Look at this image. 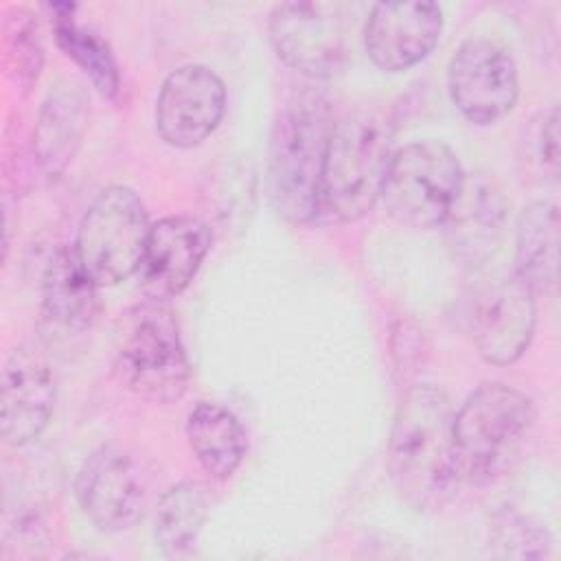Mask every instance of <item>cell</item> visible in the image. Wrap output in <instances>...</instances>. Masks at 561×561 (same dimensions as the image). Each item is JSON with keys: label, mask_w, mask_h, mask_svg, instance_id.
<instances>
[{"label": "cell", "mask_w": 561, "mask_h": 561, "mask_svg": "<svg viewBox=\"0 0 561 561\" xmlns=\"http://www.w3.org/2000/svg\"><path fill=\"white\" fill-rule=\"evenodd\" d=\"M388 471L401 500L416 511H438L460 484L454 449V410L430 383L412 386L394 414Z\"/></svg>", "instance_id": "cell-1"}, {"label": "cell", "mask_w": 561, "mask_h": 561, "mask_svg": "<svg viewBox=\"0 0 561 561\" xmlns=\"http://www.w3.org/2000/svg\"><path fill=\"white\" fill-rule=\"evenodd\" d=\"M333 129L329 101L307 88L280 107L267 149V197L289 224H309L318 217L320 182Z\"/></svg>", "instance_id": "cell-2"}, {"label": "cell", "mask_w": 561, "mask_h": 561, "mask_svg": "<svg viewBox=\"0 0 561 561\" xmlns=\"http://www.w3.org/2000/svg\"><path fill=\"white\" fill-rule=\"evenodd\" d=\"M533 401L504 383H482L454 412L460 482L489 486L517 462L533 430Z\"/></svg>", "instance_id": "cell-3"}, {"label": "cell", "mask_w": 561, "mask_h": 561, "mask_svg": "<svg viewBox=\"0 0 561 561\" xmlns=\"http://www.w3.org/2000/svg\"><path fill=\"white\" fill-rule=\"evenodd\" d=\"M392 153V129L381 116L355 112L333 123L318 215L331 221L364 217L381 197Z\"/></svg>", "instance_id": "cell-4"}, {"label": "cell", "mask_w": 561, "mask_h": 561, "mask_svg": "<svg viewBox=\"0 0 561 561\" xmlns=\"http://www.w3.org/2000/svg\"><path fill=\"white\" fill-rule=\"evenodd\" d=\"M114 373L127 390L153 403H171L186 392L191 366L178 320L164 300L147 298L121 316Z\"/></svg>", "instance_id": "cell-5"}, {"label": "cell", "mask_w": 561, "mask_h": 561, "mask_svg": "<svg viewBox=\"0 0 561 561\" xmlns=\"http://www.w3.org/2000/svg\"><path fill=\"white\" fill-rule=\"evenodd\" d=\"M462 184L456 153L445 142L425 138L394 149L379 199L399 224L434 228L447 221Z\"/></svg>", "instance_id": "cell-6"}, {"label": "cell", "mask_w": 561, "mask_h": 561, "mask_svg": "<svg viewBox=\"0 0 561 561\" xmlns=\"http://www.w3.org/2000/svg\"><path fill=\"white\" fill-rule=\"evenodd\" d=\"M149 228L140 197L127 186H107L85 208L72 248L94 283L110 287L138 274Z\"/></svg>", "instance_id": "cell-7"}, {"label": "cell", "mask_w": 561, "mask_h": 561, "mask_svg": "<svg viewBox=\"0 0 561 561\" xmlns=\"http://www.w3.org/2000/svg\"><path fill=\"white\" fill-rule=\"evenodd\" d=\"M267 31L276 55L311 79L333 77L346 61L348 24L342 4H276L270 13Z\"/></svg>", "instance_id": "cell-8"}, {"label": "cell", "mask_w": 561, "mask_h": 561, "mask_svg": "<svg viewBox=\"0 0 561 561\" xmlns=\"http://www.w3.org/2000/svg\"><path fill=\"white\" fill-rule=\"evenodd\" d=\"M535 291L511 267L486 276L469 302V331L489 364H513L535 331Z\"/></svg>", "instance_id": "cell-9"}, {"label": "cell", "mask_w": 561, "mask_h": 561, "mask_svg": "<svg viewBox=\"0 0 561 561\" xmlns=\"http://www.w3.org/2000/svg\"><path fill=\"white\" fill-rule=\"evenodd\" d=\"M447 90L469 123L491 125L506 116L517 101V66L497 42L471 37L456 48L449 61Z\"/></svg>", "instance_id": "cell-10"}, {"label": "cell", "mask_w": 561, "mask_h": 561, "mask_svg": "<svg viewBox=\"0 0 561 561\" xmlns=\"http://www.w3.org/2000/svg\"><path fill=\"white\" fill-rule=\"evenodd\" d=\"M75 493L88 519L105 533L131 528L147 500L138 462L118 445H103L83 460Z\"/></svg>", "instance_id": "cell-11"}, {"label": "cell", "mask_w": 561, "mask_h": 561, "mask_svg": "<svg viewBox=\"0 0 561 561\" xmlns=\"http://www.w3.org/2000/svg\"><path fill=\"white\" fill-rule=\"evenodd\" d=\"M224 112V81L210 68L188 64L164 79L156 101V129L167 145L188 149L217 129Z\"/></svg>", "instance_id": "cell-12"}, {"label": "cell", "mask_w": 561, "mask_h": 561, "mask_svg": "<svg viewBox=\"0 0 561 561\" xmlns=\"http://www.w3.org/2000/svg\"><path fill=\"white\" fill-rule=\"evenodd\" d=\"M210 243V228L197 217L173 215L151 224L138 267L147 298L167 302L182 294L204 263Z\"/></svg>", "instance_id": "cell-13"}, {"label": "cell", "mask_w": 561, "mask_h": 561, "mask_svg": "<svg viewBox=\"0 0 561 561\" xmlns=\"http://www.w3.org/2000/svg\"><path fill=\"white\" fill-rule=\"evenodd\" d=\"M440 33L443 11L434 2H377L366 18L364 46L379 70L403 72L434 50Z\"/></svg>", "instance_id": "cell-14"}, {"label": "cell", "mask_w": 561, "mask_h": 561, "mask_svg": "<svg viewBox=\"0 0 561 561\" xmlns=\"http://www.w3.org/2000/svg\"><path fill=\"white\" fill-rule=\"evenodd\" d=\"M55 375L35 346H18L2 368L0 425L11 447H24L48 425L55 405Z\"/></svg>", "instance_id": "cell-15"}, {"label": "cell", "mask_w": 561, "mask_h": 561, "mask_svg": "<svg viewBox=\"0 0 561 561\" xmlns=\"http://www.w3.org/2000/svg\"><path fill=\"white\" fill-rule=\"evenodd\" d=\"M99 285L79 261L75 248L50 252L42 274V320L55 333H83L99 313Z\"/></svg>", "instance_id": "cell-16"}, {"label": "cell", "mask_w": 561, "mask_h": 561, "mask_svg": "<svg viewBox=\"0 0 561 561\" xmlns=\"http://www.w3.org/2000/svg\"><path fill=\"white\" fill-rule=\"evenodd\" d=\"M557 263L559 208L552 202H533L517 219L513 270L535 294H539L557 285Z\"/></svg>", "instance_id": "cell-17"}, {"label": "cell", "mask_w": 561, "mask_h": 561, "mask_svg": "<svg viewBox=\"0 0 561 561\" xmlns=\"http://www.w3.org/2000/svg\"><path fill=\"white\" fill-rule=\"evenodd\" d=\"M186 438L202 469L217 480L230 478L248 451L239 419L219 403L202 401L191 410Z\"/></svg>", "instance_id": "cell-18"}, {"label": "cell", "mask_w": 561, "mask_h": 561, "mask_svg": "<svg viewBox=\"0 0 561 561\" xmlns=\"http://www.w3.org/2000/svg\"><path fill=\"white\" fill-rule=\"evenodd\" d=\"M85 129V101L77 88L59 85L44 101L35 125V153L46 175H59L72 160Z\"/></svg>", "instance_id": "cell-19"}, {"label": "cell", "mask_w": 561, "mask_h": 561, "mask_svg": "<svg viewBox=\"0 0 561 561\" xmlns=\"http://www.w3.org/2000/svg\"><path fill=\"white\" fill-rule=\"evenodd\" d=\"M213 493L199 480H182L167 489L156 508L153 537L171 557L188 554L210 515Z\"/></svg>", "instance_id": "cell-20"}, {"label": "cell", "mask_w": 561, "mask_h": 561, "mask_svg": "<svg viewBox=\"0 0 561 561\" xmlns=\"http://www.w3.org/2000/svg\"><path fill=\"white\" fill-rule=\"evenodd\" d=\"M72 11V4H53L57 44L88 75L101 96L114 99L118 92V68L112 50L94 31L77 24Z\"/></svg>", "instance_id": "cell-21"}, {"label": "cell", "mask_w": 561, "mask_h": 561, "mask_svg": "<svg viewBox=\"0 0 561 561\" xmlns=\"http://www.w3.org/2000/svg\"><path fill=\"white\" fill-rule=\"evenodd\" d=\"M500 219H502L500 197L489 186L480 182H469L465 178L458 202L447 217V221L454 226V234L458 237V241L473 250L486 241H493Z\"/></svg>", "instance_id": "cell-22"}, {"label": "cell", "mask_w": 561, "mask_h": 561, "mask_svg": "<svg viewBox=\"0 0 561 561\" xmlns=\"http://www.w3.org/2000/svg\"><path fill=\"white\" fill-rule=\"evenodd\" d=\"M491 543L495 554L513 559H537L550 552V535L546 528L517 511H502L493 517Z\"/></svg>", "instance_id": "cell-23"}, {"label": "cell", "mask_w": 561, "mask_h": 561, "mask_svg": "<svg viewBox=\"0 0 561 561\" xmlns=\"http://www.w3.org/2000/svg\"><path fill=\"white\" fill-rule=\"evenodd\" d=\"M4 35H7V50H9L7 57L13 64L18 81H24L28 85L33 79H37L39 66H42L37 22L28 11L15 9L13 13L7 15Z\"/></svg>", "instance_id": "cell-24"}, {"label": "cell", "mask_w": 561, "mask_h": 561, "mask_svg": "<svg viewBox=\"0 0 561 561\" xmlns=\"http://www.w3.org/2000/svg\"><path fill=\"white\" fill-rule=\"evenodd\" d=\"M537 158L541 162V169L554 178L557 164H559V114L557 107H552L537 131Z\"/></svg>", "instance_id": "cell-25"}]
</instances>
